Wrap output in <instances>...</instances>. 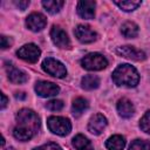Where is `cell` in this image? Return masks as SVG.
I'll use <instances>...</instances> for the list:
<instances>
[{
    "instance_id": "cell-1",
    "label": "cell",
    "mask_w": 150,
    "mask_h": 150,
    "mask_svg": "<svg viewBox=\"0 0 150 150\" xmlns=\"http://www.w3.org/2000/svg\"><path fill=\"white\" fill-rule=\"evenodd\" d=\"M16 125L13 130V135L19 141H28L36 135L40 128L39 116L30 109H21L16 114Z\"/></svg>"
},
{
    "instance_id": "cell-2",
    "label": "cell",
    "mask_w": 150,
    "mask_h": 150,
    "mask_svg": "<svg viewBox=\"0 0 150 150\" xmlns=\"http://www.w3.org/2000/svg\"><path fill=\"white\" fill-rule=\"evenodd\" d=\"M112 81L117 86H123L128 88L136 87L139 81V75L137 70L130 64H121L112 73Z\"/></svg>"
},
{
    "instance_id": "cell-3",
    "label": "cell",
    "mask_w": 150,
    "mask_h": 150,
    "mask_svg": "<svg viewBox=\"0 0 150 150\" xmlns=\"http://www.w3.org/2000/svg\"><path fill=\"white\" fill-rule=\"evenodd\" d=\"M47 125H48L49 130L53 134H56L59 136H66L71 130L70 121L68 118L61 117V116H50V117H48Z\"/></svg>"
},
{
    "instance_id": "cell-4",
    "label": "cell",
    "mask_w": 150,
    "mask_h": 150,
    "mask_svg": "<svg viewBox=\"0 0 150 150\" xmlns=\"http://www.w3.org/2000/svg\"><path fill=\"white\" fill-rule=\"evenodd\" d=\"M81 64L87 70H102L108 66V61L102 54L89 53L81 60Z\"/></svg>"
},
{
    "instance_id": "cell-5",
    "label": "cell",
    "mask_w": 150,
    "mask_h": 150,
    "mask_svg": "<svg viewBox=\"0 0 150 150\" xmlns=\"http://www.w3.org/2000/svg\"><path fill=\"white\" fill-rule=\"evenodd\" d=\"M42 69L54 76V77H59V79H62L67 75V70H66V67L57 60L53 59V57H47L43 60L42 62Z\"/></svg>"
},
{
    "instance_id": "cell-6",
    "label": "cell",
    "mask_w": 150,
    "mask_h": 150,
    "mask_svg": "<svg viewBox=\"0 0 150 150\" xmlns=\"http://www.w3.org/2000/svg\"><path fill=\"white\" fill-rule=\"evenodd\" d=\"M40 54H41L40 48L34 43L25 45L16 52V55L20 59H22L29 63H35L40 57Z\"/></svg>"
},
{
    "instance_id": "cell-7",
    "label": "cell",
    "mask_w": 150,
    "mask_h": 150,
    "mask_svg": "<svg viewBox=\"0 0 150 150\" xmlns=\"http://www.w3.org/2000/svg\"><path fill=\"white\" fill-rule=\"evenodd\" d=\"M50 38H52V41L59 48L67 49L70 47V41H69L67 33L59 26H53V28L50 30Z\"/></svg>"
},
{
    "instance_id": "cell-8",
    "label": "cell",
    "mask_w": 150,
    "mask_h": 150,
    "mask_svg": "<svg viewBox=\"0 0 150 150\" xmlns=\"http://www.w3.org/2000/svg\"><path fill=\"white\" fill-rule=\"evenodd\" d=\"M35 91L41 97H52L59 94L60 88L53 82L39 81L35 83Z\"/></svg>"
},
{
    "instance_id": "cell-9",
    "label": "cell",
    "mask_w": 150,
    "mask_h": 150,
    "mask_svg": "<svg viewBox=\"0 0 150 150\" xmlns=\"http://www.w3.org/2000/svg\"><path fill=\"white\" fill-rule=\"evenodd\" d=\"M74 34L77 38V40L80 42H82V43H90V42H94L97 39L96 32H94L87 25H79L75 28Z\"/></svg>"
},
{
    "instance_id": "cell-10",
    "label": "cell",
    "mask_w": 150,
    "mask_h": 150,
    "mask_svg": "<svg viewBox=\"0 0 150 150\" xmlns=\"http://www.w3.org/2000/svg\"><path fill=\"white\" fill-rule=\"evenodd\" d=\"M116 53L120 56H123L125 59L129 60H134V61H143L145 59V53L141 49H137L132 46H122V47H117Z\"/></svg>"
},
{
    "instance_id": "cell-11",
    "label": "cell",
    "mask_w": 150,
    "mask_h": 150,
    "mask_svg": "<svg viewBox=\"0 0 150 150\" xmlns=\"http://www.w3.org/2000/svg\"><path fill=\"white\" fill-rule=\"evenodd\" d=\"M47 25V19L41 13H32L26 19V26L33 32L42 30Z\"/></svg>"
},
{
    "instance_id": "cell-12",
    "label": "cell",
    "mask_w": 150,
    "mask_h": 150,
    "mask_svg": "<svg viewBox=\"0 0 150 150\" xmlns=\"http://www.w3.org/2000/svg\"><path fill=\"white\" fill-rule=\"evenodd\" d=\"M107 118L102 114H95L88 123V130L94 135H100L107 127Z\"/></svg>"
},
{
    "instance_id": "cell-13",
    "label": "cell",
    "mask_w": 150,
    "mask_h": 150,
    "mask_svg": "<svg viewBox=\"0 0 150 150\" xmlns=\"http://www.w3.org/2000/svg\"><path fill=\"white\" fill-rule=\"evenodd\" d=\"M95 7L96 4L95 1H90V0H82L79 1L77 4V13L82 19H93L95 15Z\"/></svg>"
},
{
    "instance_id": "cell-14",
    "label": "cell",
    "mask_w": 150,
    "mask_h": 150,
    "mask_svg": "<svg viewBox=\"0 0 150 150\" xmlns=\"http://www.w3.org/2000/svg\"><path fill=\"white\" fill-rule=\"evenodd\" d=\"M117 111H118L120 116H122L123 118H129L134 115L135 108H134V104L131 103V101H129L128 98H121L117 102Z\"/></svg>"
},
{
    "instance_id": "cell-15",
    "label": "cell",
    "mask_w": 150,
    "mask_h": 150,
    "mask_svg": "<svg viewBox=\"0 0 150 150\" xmlns=\"http://www.w3.org/2000/svg\"><path fill=\"white\" fill-rule=\"evenodd\" d=\"M7 76H8L11 82L18 83V84L25 83L28 80V76H27V74L25 71L18 69V68H14V67H9L7 69Z\"/></svg>"
},
{
    "instance_id": "cell-16",
    "label": "cell",
    "mask_w": 150,
    "mask_h": 150,
    "mask_svg": "<svg viewBox=\"0 0 150 150\" xmlns=\"http://www.w3.org/2000/svg\"><path fill=\"white\" fill-rule=\"evenodd\" d=\"M124 145H125V139L121 135L110 136L105 142V146L108 150H122Z\"/></svg>"
},
{
    "instance_id": "cell-17",
    "label": "cell",
    "mask_w": 150,
    "mask_h": 150,
    "mask_svg": "<svg viewBox=\"0 0 150 150\" xmlns=\"http://www.w3.org/2000/svg\"><path fill=\"white\" fill-rule=\"evenodd\" d=\"M138 26L132 22V21H128V22H124L121 27V33L124 38H128V39H134L138 35Z\"/></svg>"
},
{
    "instance_id": "cell-18",
    "label": "cell",
    "mask_w": 150,
    "mask_h": 150,
    "mask_svg": "<svg viewBox=\"0 0 150 150\" xmlns=\"http://www.w3.org/2000/svg\"><path fill=\"white\" fill-rule=\"evenodd\" d=\"M88 101L83 97H76L74 101H73V104H71V111H73V115L75 117H79L81 116L87 109H88Z\"/></svg>"
},
{
    "instance_id": "cell-19",
    "label": "cell",
    "mask_w": 150,
    "mask_h": 150,
    "mask_svg": "<svg viewBox=\"0 0 150 150\" xmlns=\"http://www.w3.org/2000/svg\"><path fill=\"white\" fill-rule=\"evenodd\" d=\"M73 145H74V148L76 150H94L90 141L86 136H83L81 134L76 135L73 138Z\"/></svg>"
},
{
    "instance_id": "cell-20",
    "label": "cell",
    "mask_w": 150,
    "mask_h": 150,
    "mask_svg": "<svg viewBox=\"0 0 150 150\" xmlns=\"http://www.w3.org/2000/svg\"><path fill=\"white\" fill-rule=\"evenodd\" d=\"M100 84V79L96 75H86L81 80V87L86 90L96 89Z\"/></svg>"
},
{
    "instance_id": "cell-21",
    "label": "cell",
    "mask_w": 150,
    "mask_h": 150,
    "mask_svg": "<svg viewBox=\"0 0 150 150\" xmlns=\"http://www.w3.org/2000/svg\"><path fill=\"white\" fill-rule=\"evenodd\" d=\"M64 2L61 0H45L42 1V6L45 7V9L50 13V14H55L57 12H60V9L63 7Z\"/></svg>"
},
{
    "instance_id": "cell-22",
    "label": "cell",
    "mask_w": 150,
    "mask_h": 150,
    "mask_svg": "<svg viewBox=\"0 0 150 150\" xmlns=\"http://www.w3.org/2000/svg\"><path fill=\"white\" fill-rule=\"evenodd\" d=\"M114 2L124 12L135 11L138 6H141V1L138 0H123V1H114Z\"/></svg>"
},
{
    "instance_id": "cell-23",
    "label": "cell",
    "mask_w": 150,
    "mask_h": 150,
    "mask_svg": "<svg viewBox=\"0 0 150 150\" xmlns=\"http://www.w3.org/2000/svg\"><path fill=\"white\" fill-rule=\"evenodd\" d=\"M129 150H150V142L146 139H135L130 144Z\"/></svg>"
},
{
    "instance_id": "cell-24",
    "label": "cell",
    "mask_w": 150,
    "mask_h": 150,
    "mask_svg": "<svg viewBox=\"0 0 150 150\" xmlns=\"http://www.w3.org/2000/svg\"><path fill=\"white\" fill-rule=\"evenodd\" d=\"M139 127H141V129H142L144 132L150 134V110L146 111V112L143 115V117L141 118V121H139Z\"/></svg>"
},
{
    "instance_id": "cell-25",
    "label": "cell",
    "mask_w": 150,
    "mask_h": 150,
    "mask_svg": "<svg viewBox=\"0 0 150 150\" xmlns=\"http://www.w3.org/2000/svg\"><path fill=\"white\" fill-rule=\"evenodd\" d=\"M46 108L52 110V111H59V110H61L63 108V102L61 100H52V101L47 102Z\"/></svg>"
},
{
    "instance_id": "cell-26",
    "label": "cell",
    "mask_w": 150,
    "mask_h": 150,
    "mask_svg": "<svg viewBox=\"0 0 150 150\" xmlns=\"http://www.w3.org/2000/svg\"><path fill=\"white\" fill-rule=\"evenodd\" d=\"M34 150H62V148L56 144V143H53V142H49V143H46L41 146H38L35 148Z\"/></svg>"
},
{
    "instance_id": "cell-27",
    "label": "cell",
    "mask_w": 150,
    "mask_h": 150,
    "mask_svg": "<svg viewBox=\"0 0 150 150\" xmlns=\"http://www.w3.org/2000/svg\"><path fill=\"white\" fill-rule=\"evenodd\" d=\"M14 4H15V6H16V7H19V9H21V11L26 9V8L29 6V1H27V0H19V1H14Z\"/></svg>"
},
{
    "instance_id": "cell-28",
    "label": "cell",
    "mask_w": 150,
    "mask_h": 150,
    "mask_svg": "<svg viewBox=\"0 0 150 150\" xmlns=\"http://www.w3.org/2000/svg\"><path fill=\"white\" fill-rule=\"evenodd\" d=\"M0 40H1V48L2 49H6V48H8L12 45V41L7 36H5V35H1Z\"/></svg>"
},
{
    "instance_id": "cell-29",
    "label": "cell",
    "mask_w": 150,
    "mask_h": 150,
    "mask_svg": "<svg viewBox=\"0 0 150 150\" xmlns=\"http://www.w3.org/2000/svg\"><path fill=\"white\" fill-rule=\"evenodd\" d=\"M7 102H8V100H7L6 95L5 94H1V109H4L7 105Z\"/></svg>"
},
{
    "instance_id": "cell-30",
    "label": "cell",
    "mask_w": 150,
    "mask_h": 150,
    "mask_svg": "<svg viewBox=\"0 0 150 150\" xmlns=\"http://www.w3.org/2000/svg\"><path fill=\"white\" fill-rule=\"evenodd\" d=\"M25 96H26V95H25L23 93H16V94H15V97H16V98H21V100H22V98H25Z\"/></svg>"
},
{
    "instance_id": "cell-31",
    "label": "cell",
    "mask_w": 150,
    "mask_h": 150,
    "mask_svg": "<svg viewBox=\"0 0 150 150\" xmlns=\"http://www.w3.org/2000/svg\"><path fill=\"white\" fill-rule=\"evenodd\" d=\"M9 150H14V149H13V148H9Z\"/></svg>"
}]
</instances>
